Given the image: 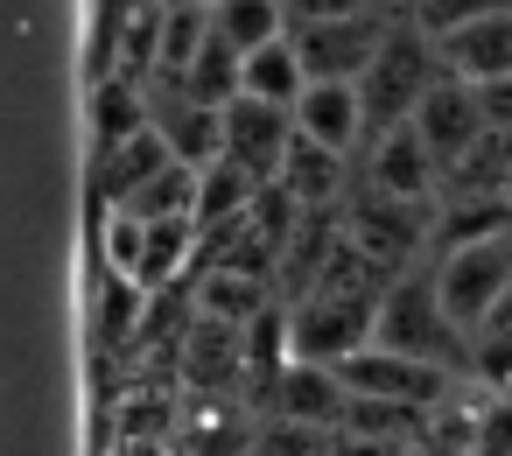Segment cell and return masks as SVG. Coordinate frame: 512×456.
Here are the masks:
<instances>
[{
  "label": "cell",
  "mask_w": 512,
  "mask_h": 456,
  "mask_svg": "<svg viewBox=\"0 0 512 456\" xmlns=\"http://www.w3.org/2000/svg\"><path fill=\"white\" fill-rule=\"evenodd\" d=\"M288 141H295V113H281L267 99H232L225 106V162H239L246 176L274 183L281 162H288Z\"/></svg>",
  "instance_id": "obj_11"
},
{
  "label": "cell",
  "mask_w": 512,
  "mask_h": 456,
  "mask_svg": "<svg viewBox=\"0 0 512 456\" xmlns=\"http://www.w3.org/2000/svg\"><path fill=\"white\" fill-rule=\"evenodd\" d=\"M449 78V64H442V50H435V36L421 29V22H400L393 36H386V50H379V64L365 71V113H372V134H386V127H407L414 113H421V99L435 92Z\"/></svg>",
  "instance_id": "obj_2"
},
{
  "label": "cell",
  "mask_w": 512,
  "mask_h": 456,
  "mask_svg": "<svg viewBox=\"0 0 512 456\" xmlns=\"http://www.w3.org/2000/svg\"><path fill=\"white\" fill-rule=\"evenodd\" d=\"M414 127H421V141H428V155L442 162V176L463 162V155H477L484 141H491V120H484V99H477V85H463V78H442L428 99H421V113H414Z\"/></svg>",
  "instance_id": "obj_10"
},
{
  "label": "cell",
  "mask_w": 512,
  "mask_h": 456,
  "mask_svg": "<svg viewBox=\"0 0 512 456\" xmlns=\"http://www.w3.org/2000/svg\"><path fill=\"white\" fill-rule=\"evenodd\" d=\"M435 50H442L449 78H463V85H477V92L498 85V78H512V8H498V15H484V22L442 36Z\"/></svg>",
  "instance_id": "obj_16"
},
{
  "label": "cell",
  "mask_w": 512,
  "mask_h": 456,
  "mask_svg": "<svg viewBox=\"0 0 512 456\" xmlns=\"http://www.w3.org/2000/svg\"><path fill=\"white\" fill-rule=\"evenodd\" d=\"M260 176H246L239 162H211V169H197V232H225V225H239V218H253V204H260Z\"/></svg>",
  "instance_id": "obj_18"
},
{
  "label": "cell",
  "mask_w": 512,
  "mask_h": 456,
  "mask_svg": "<svg viewBox=\"0 0 512 456\" xmlns=\"http://www.w3.org/2000/svg\"><path fill=\"white\" fill-rule=\"evenodd\" d=\"M190 309H197V316H211V323L253 330L267 309H281V295H274V281H260V274H239V267H204V274H190Z\"/></svg>",
  "instance_id": "obj_15"
},
{
  "label": "cell",
  "mask_w": 512,
  "mask_h": 456,
  "mask_svg": "<svg viewBox=\"0 0 512 456\" xmlns=\"http://www.w3.org/2000/svg\"><path fill=\"white\" fill-rule=\"evenodd\" d=\"M176 92H183V99H197V106H218V113H225V106H232V99L246 92V57H239V50H232V43H225V36L211 29L204 57L190 64V78H183Z\"/></svg>",
  "instance_id": "obj_21"
},
{
  "label": "cell",
  "mask_w": 512,
  "mask_h": 456,
  "mask_svg": "<svg viewBox=\"0 0 512 456\" xmlns=\"http://www.w3.org/2000/svg\"><path fill=\"white\" fill-rule=\"evenodd\" d=\"M428 267H435V288H442V302H449V323H456L463 337H477V330L491 323V309L512 295V232L470 239V246H442Z\"/></svg>",
  "instance_id": "obj_4"
},
{
  "label": "cell",
  "mask_w": 512,
  "mask_h": 456,
  "mask_svg": "<svg viewBox=\"0 0 512 456\" xmlns=\"http://www.w3.org/2000/svg\"><path fill=\"white\" fill-rule=\"evenodd\" d=\"M260 442V407L253 400H190L176 449L183 456H253Z\"/></svg>",
  "instance_id": "obj_13"
},
{
  "label": "cell",
  "mask_w": 512,
  "mask_h": 456,
  "mask_svg": "<svg viewBox=\"0 0 512 456\" xmlns=\"http://www.w3.org/2000/svg\"><path fill=\"white\" fill-rule=\"evenodd\" d=\"M344 435H358V442H386V449H407V442H421V414H414V407H393V400H365V393H351Z\"/></svg>",
  "instance_id": "obj_22"
},
{
  "label": "cell",
  "mask_w": 512,
  "mask_h": 456,
  "mask_svg": "<svg viewBox=\"0 0 512 456\" xmlns=\"http://www.w3.org/2000/svg\"><path fill=\"white\" fill-rule=\"evenodd\" d=\"M302 92H309V71H302L295 36H288V43H267V50H253V57H246V92H239V99H267V106L295 113V106H302Z\"/></svg>",
  "instance_id": "obj_19"
},
{
  "label": "cell",
  "mask_w": 512,
  "mask_h": 456,
  "mask_svg": "<svg viewBox=\"0 0 512 456\" xmlns=\"http://www.w3.org/2000/svg\"><path fill=\"white\" fill-rule=\"evenodd\" d=\"M344 239L358 253H372L386 274H407V267H428L435 260V204H393L379 190H351L344 204Z\"/></svg>",
  "instance_id": "obj_3"
},
{
  "label": "cell",
  "mask_w": 512,
  "mask_h": 456,
  "mask_svg": "<svg viewBox=\"0 0 512 456\" xmlns=\"http://www.w3.org/2000/svg\"><path fill=\"white\" fill-rule=\"evenodd\" d=\"M393 456H435V449H421V442H407V449H393Z\"/></svg>",
  "instance_id": "obj_28"
},
{
  "label": "cell",
  "mask_w": 512,
  "mask_h": 456,
  "mask_svg": "<svg viewBox=\"0 0 512 456\" xmlns=\"http://www.w3.org/2000/svg\"><path fill=\"white\" fill-rule=\"evenodd\" d=\"M498 8H512V0H421L414 22L442 43V36H456V29H470V22H484V15H498Z\"/></svg>",
  "instance_id": "obj_23"
},
{
  "label": "cell",
  "mask_w": 512,
  "mask_h": 456,
  "mask_svg": "<svg viewBox=\"0 0 512 456\" xmlns=\"http://www.w3.org/2000/svg\"><path fill=\"white\" fill-rule=\"evenodd\" d=\"M379 351H400V358H428L442 372H463L470 379V337L449 323V302L435 288V267H407L393 274L386 302H379Z\"/></svg>",
  "instance_id": "obj_1"
},
{
  "label": "cell",
  "mask_w": 512,
  "mask_h": 456,
  "mask_svg": "<svg viewBox=\"0 0 512 456\" xmlns=\"http://www.w3.org/2000/svg\"><path fill=\"white\" fill-rule=\"evenodd\" d=\"M358 183L379 190V197H393V204H442V162L428 155V141H421L414 120L372 134V148L358 155Z\"/></svg>",
  "instance_id": "obj_7"
},
{
  "label": "cell",
  "mask_w": 512,
  "mask_h": 456,
  "mask_svg": "<svg viewBox=\"0 0 512 456\" xmlns=\"http://www.w3.org/2000/svg\"><path fill=\"white\" fill-rule=\"evenodd\" d=\"M176 386H183V400H253L246 330L190 316L183 337H176Z\"/></svg>",
  "instance_id": "obj_5"
},
{
  "label": "cell",
  "mask_w": 512,
  "mask_h": 456,
  "mask_svg": "<svg viewBox=\"0 0 512 456\" xmlns=\"http://www.w3.org/2000/svg\"><path fill=\"white\" fill-rule=\"evenodd\" d=\"M162 8H197V15H211V8H218V0H162Z\"/></svg>",
  "instance_id": "obj_27"
},
{
  "label": "cell",
  "mask_w": 512,
  "mask_h": 456,
  "mask_svg": "<svg viewBox=\"0 0 512 456\" xmlns=\"http://www.w3.org/2000/svg\"><path fill=\"white\" fill-rule=\"evenodd\" d=\"M253 407H260V414H281V421H309V428H337V435H344L351 386H344V372H337V365L288 358V365L260 386V400H253Z\"/></svg>",
  "instance_id": "obj_8"
},
{
  "label": "cell",
  "mask_w": 512,
  "mask_h": 456,
  "mask_svg": "<svg viewBox=\"0 0 512 456\" xmlns=\"http://www.w3.org/2000/svg\"><path fill=\"white\" fill-rule=\"evenodd\" d=\"M330 456H393L386 442H358V435H337V449Z\"/></svg>",
  "instance_id": "obj_26"
},
{
  "label": "cell",
  "mask_w": 512,
  "mask_h": 456,
  "mask_svg": "<svg viewBox=\"0 0 512 456\" xmlns=\"http://www.w3.org/2000/svg\"><path fill=\"white\" fill-rule=\"evenodd\" d=\"M85 120H92V155H113L141 134H155V92L134 85V78H113V85H92L85 92Z\"/></svg>",
  "instance_id": "obj_17"
},
{
  "label": "cell",
  "mask_w": 512,
  "mask_h": 456,
  "mask_svg": "<svg viewBox=\"0 0 512 456\" xmlns=\"http://www.w3.org/2000/svg\"><path fill=\"white\" fill-rule=\"evenodd\" d=\"M155 134H162V148L183 169H211L225 155V113L218 106H197L183 92H155Z\"/></svg>",
  "instance_id": "obj_14"
},
{
  "label": "cell",
  "mask_w": 512,
  "mask_h": 456,
  "mask_svg": "<svg viewBox=\"0 0 512 456\" xmlns=\"http://www.w3.org/2000/svg\"><path fill=\"white\" fill-rule=\"evenodd\" d=\"M211 29H218L239 57H253V50H267V43H288V8H281V0H218V8H211Z\"/></svg>",
  "instance_id": "obj_20"
},
{
  "label": "cell",
  "mask_w": 512,
  "mask_h": 456,
  "mask_svg": "<svg viewBox=\"0 0 512 456\" xmlns=\"http://www.w3.org/2000/svg\"><path fill=\"white\" fill-rule=\"evenodd\" d=\"M477 99H484V120H491V134H512V78L484 85Z\"/></svg>",
  "instance_id": "obj_25"
},
{
  "label": "cell",
  "mask_w": 512,
  "mask_h": 456,
  "mask_svg": "<svg viewBox=\"0 0 512 456\" xmlns=\"http://www.w3.org/2000/svg\"><path fill=\"white\" fill-rule=\"evenodd\" d=\"M281 8H288V36L323 29V22H351V15H379L372 0H281Z\"/></svg>",
  "instance_id": "obj_24"
},
{
  "label": "cell",
  "mask_w": 512,
  "mask_h": 456,
  "mask_svg": "<svg viewBox=\"0 0 512 456\" xmlns=\"http://www.w3.org/2000/svg\"><path fill=\"white\" fill-rule=\"evenodd\" d=\"M393 29L400 22H386V15H351V22L295 29V50H302L309 85H365V71L379 64V50H386Z\"/></svg>",
  "instance_id": "obj_6"
},
{
  "label": "cell",
  "mask_w": 512,
  "mask_h": 456,
  "mask_svg": "<svg viewBox=\"0 0 512 456\" xmlns=\"http://www.w3.org/2000/svg\"><path fill=\"white\" fill-rule=\"evenodd\" d=\"M295 134H309L316 148L358 162L372 148V113H365V92L358 85H309L302 106H295Z\"/></svg>",
  "instance_id": "obj_12"
},
{
  "label": "cell",
  "mask_w": 512,
  "mask_h": 456,
  "mask_svg": "<svg viewBox=\"0 0 512 456\" xmlns=\"http://www.w3.org/2000/svg\"><path fill=\"white\" fill-rule=\"evenodd\" d=\"M456 379H463V372H442V365H428V358H400V351H379V344L344 365V386H351V393L393 400V407H414V414H428Z\"/></svg>",
  "instance_id": "obj_9"
}]
</instances>
